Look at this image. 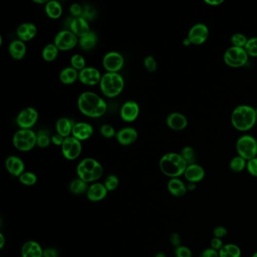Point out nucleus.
Here are the masks:
<instances>
[{"label":"nucleus","mask_w":257,"mask_h":257,"mask_svg":"<svg viewBox=\"0 0 257 257\" xmlns=\"http://www.w3.org/2000/svg\"><path fill=\"white\" fill-rule=\"evenodd\" d=\"M14 147L21 152H29L37 146V134L31 129H20L12 139Z\"/></svg>","instance_id":"423d86ee"},{"label":"nucleus","mask_w":257,"mask_h":257,"mask_svg":"<svg viewBox=\"0 0 257 257\" xmlns=\"http://www.w3.org/2000/svg\"><path fill=\"white\" fill-rule=\"evenodd\" d=\"M64 140H65V138L58 134H55V135H53L52 137V144H55V146H57V147H62V145L64 144Z\"/></svg>","instance_id":"864d4df0"},{"label":"nucleus","mask_w":257,"mask_h":257,"mask_svg":"<svg viewBox=\"0 0 257 257\" xmlns=\"http://www.w3.org/2000/svg\"><path fill=\"white\" fill-rule=\"evenodd\" d=\"M54 43L57 47L59 51L65 52L71 50L78 43V37L70 30H62L57 33L55 37Z\"/></svg>","instance_id":"1a4fd4ad"},{"label":"nucleus","mask_w":257,"mask_h":257,"mask_svg":"<svg viewBox=\"0 0 257 257\" xmlns=\"http://www.w3.org/2000/svg\"><path fill=\"white\" fill-rule=\"evenodd\" d=\"M104 184L108 192H112L117 189V187L119 186V178L117 177V176L111 174L105 179Z\"/></svg>","instance_id":"a19ab883"},{"label":"nucleus","mask_w":257,"mask_h":257,"mask_svg":"<svg viewBox=\"0 0 257 257\" xmlns=\"http://www.w3.org/2000/svg\"><path fill=\"white\" fill-rule=\"evenodd\" d=\"M188 165L181 154L169 152L159 161V167L165 175L170 178H179L184 175Z\"/></svg>","instance_id":"7ed1b4c3"},{"label":"nucleus","mask_w":257,"mask_h":257,"mask_svg":"<svg viewBox=\"0 0 257 257\" xmlns=\"http://www.w3.org/2000/svg\"><path fill=\"white\" fill-rule=\"evenodd\" d=\"M230 40L232 46L244 48L247 40H248V38H247V37L244 34H240V33H236V34H234L231 37Z\"/></svg>","instance_id":"ea45409f"},{"label":"nucleus","mask_w":257,"mask_h":257,"mask_svg":"<svg viewBox=\"0 0 257 257\" xmlns=\"http://www.w3.org/2000/svg\"><path fill=\"white\" fill-rule=\"evenodd\" d=\"M166 124L169 128L180 131L186 128L188 126V119L185 115L181 112H172L167 115Z\"/></svg>","instance_id":"a211bd4d"},{"label":"nucleus","mask_w":257,"mask_h":257,"mask_svg":"<svg viewBox=\"0 0 257 257\" xmlns=\"http://www.w3.org/2000/svg\"><path fill=\"white\" fill-rule=\"evenodd\" d=\"M246 169L251 176L257 177V157L247 161Z\"/></svg>","instance_id":"49530a36"},{"label":"nucleus","mask_w":257,"mask_h":257,"mask_svg":"<svg viewBox=\"0 0 257 257\" xmlns=\"http://www.w3.org/2000/svg\"><path fill=\"white\" fill-rule=\"evenodd\" d=\"M256 110L249 105H239L234 109L231 115V123L234 128L239 131L251 130L257 123Z\"/></svg>","instance_id":"f03ea898"},{"label":"nucleus","mask_w":257,"mask_h":257,"mask_svg":"<svg viewBox=\"0 0 257 257\" xmlns=\"http://www.w3.org/2000/svg\"><path fill=\"white\" fill-rule=\"evenodd\" d=\"M30 23H22L18 27L17 35L20 40L23 42H27L32 39V37L30 36V30H29Z\"/></svg>","instance_id":"c9c22d12"},{"label":"nucleus","mask_w":257,"mask_h":257,"mask_svg":"<svg viewBox=\"0 0 257 257\" xmlns=\"http://www.w3.org/2000/svg\"><path fill=\"white\" fill-rule=\"evenodd\" d=\"M5 245V237H4L2 233L0 234V249L3 248Z\"/></svg>","instance_id":"13d9d810"},{"label":"nucleus","mask_w":257,"mask_h":257,"mask_svg":"<svg viewBox=\"0 0 257 257\" xmlns=\"http://www.w3.org/2000/svg\"><path fill=\"white\" fill-rule=\"evenodd\" d=\"M125 64L123 56L117 52L106 54L103 58V65L107 73H118L122 70Z\"/></svg>","instance_id":"ddd939ff"},{"label":"nucleus","mask_w":257,"mask_h":257,"mask_svg":"<svg viewBox=\"0 0 257 257\" xmlns=\"http://www.w3.org/2000/svg\"><path fill=\"white\" fill-rule=\"evenodd\" d=\"M199 257H220L219 251H216L211 247H209V248L204 249V251H202L199 254Z\"/></svg>","instance_id":"8fccbe9b"},{"label":"nucleus","mask_w":257,"mask_h":257,"mask_svg":"<svg viewBox=\"0 0 257 257\" xmlns=\"http://www.w3.org/2000/svg\"><path fill=\"white\" fill-rule=\"evenodd\" d=\"M38 113L34 107H27L19 112L17 117L18 126L20 129H31L37 124Z\"/></svg>","instance_id":"9b49d317"},{"label":"nucleus","mask_w":257,"mask_h":257,"mask_svg":"<svg viewBox=\"0 0 257 257\" xmlns=\"http://www.w3.org/2000/svg\"><path fill=\"white\" fill-rule=\"evenodd\" d=\"M34 2H35V3L46 4L49 1H45V0H44V1H42V0H34Z\"/></svg>","instance_id":"052dcab7"},{"label":"nucleus","mask_w":257,"mask_h":257,"mask_svg":"<svg viewBox=\"0 0 257 257\" xmlns=\"http://www.w3.org/2000/svg\"><path fill=\"white\" fill-rule=\"evenodd\" d=\"M204 2L207 5H211V6H217V5H220L223 3L224 0H205Z\"/></svg>","instance_id":"6e6d98bb"},{"label":"nucleus","mask_w":257,"mask_h":257,"mask_svg":"<svg viewBox=\"0 0 257 257\" xmlns=\"http://www.w3.org/2000/svg\"><path fill=\"white\" fill-rule=\"evenodd\" d=\"M89 185L88 183L82 181V179H75L72 182L70 183V192L74 195H82L84 193H87Z\"/></svg>","instance_id":"c756f323"},{"label":"nucleus","mask_w":257,"mask_h":257,"mask_svg":"<svg viewBox=\"0 0 257 257\" xmlns=\"http://www.w3.org/2000/svg\"><path fill=\"white\" fill-rule=\"evenodd\" d=\"M209 37V29L204 23H198L194 24L189 30L187 38L190 40L192 45H201L207 40Z\"/></svg>","instance_id":"f8f14e48"},{"label":"nucleus","mask_w":257,"mask_h":257,"mask_svg":"<svg viewBox=\"0 0 257 257\" xmlns=\"http://www.w3.org/2000/svg\"><path fill=\"white\" fill-rule=\"evenodd\" d=\"M70 12L74 18L81 17L82 13V7L78 3L72 4L70 7Z\"/></svg>","instance_id":"09e8293b"},{"label":"nucleus","mask_w":257,"mask_h":257,"mask_svg":"<svg viewBox=\"0 0 257 257\" xmlns=\"http://www.w3.org/2000/svg\"><path fill=\"white\" fill-rule=\"evenodd\" d=\"M52 143V137L45 130H40L37 134V146L40 148H47Z\"/></svg>","instance_id":"f704fd0d"},{"label":"nucleus","mask_w":257,"mask_h":257,"mask_svg":"<svg viewBox=\"0 0 257 257\" xmlns=\"http://www.w3.org/2000/svg\"><path fill=\"white\" fill-rule=\"evenodd\" d=\"M196 188H197V185L195 183H190L188 182L186 184V189L187 191H189V192H193V191L196 190Z\"/></svg>","instance_id":"4d7b16f0"},{"label":"nucleus","mask_w":257,"mask_h":257,"mask_svg":"<svg viewBox=\"0 0 257 257\" xmlns=\"http://www.w3.org/2000/svg\"><path fill=\"white\" fill-rule=\"evenodd\" d=\"M257 257V251H256V252L253 254L252 257Z\"/></svg>","instance_id":"e2e57ef3"},{"label":"nucleus","mask_w":257,"mask_h":257,"mask_svg":"<svg viewBox=\"0 0 257 257\" xmlns=\"http://www.w3.org/2000/svg\"><path fill=\"white\" fill-rule=\"evenodd\" d=\"M214 236L217 239H223L224 237L228 235V229L223 226V225H218L217 227L214 228L213 230Z\"/></svg>","instance_id":"de8ad7c7"},{"label":"nucleus","mask_w":257,"mask_h":257,"mask_svg":"<svg viewBox=\"0 0 257 257\" xmlns=\"http://www.w3.org/2000/svg\"><path fill=\"white\" fill-rule=\"evenodd\" d=\"M140 115V106L134 100L126 101L120 110V116L126 122H133Z\"/></svg>","instance_id":"2eb2a0df"},{"label":"nucleus","mask_w":257,"mask_h":257,"mask_svg":"<svg viewBox=\"0 0 257 257\" xmlns=\"http://www.w3.org/2000/svg\"><path fill=\"white\" fill-rule=\"evenodd\" d=\"M241 250L239 246L235 244H224L219 251L220 257H240Z\"/></svg>","instance_id":"7c9ffc66"},{"label":"nucleus","mask_w":257,"mask_h":257,"mask_svg":"<svg viewBox=\"0 0 257 257\" xmlns=\"http://www.w3.org/2000/svg\"><path fill=\"white\" fill-rule=\"evenodd\" d=\"M58 52L59 49L55 43L48 44L42 50V57L45 61L52 62L57 57Z\"/></svg>","instance_id":"2f4dec72"},{"label":"nucleus","mask_w":257,"mask_h":257,"mask_svg":"<svg viewBox=\"0 0 257 257\" xmlns=\"http://www.w3.org/2000/svg\"><path fill=\"white\" fill-rule=\"evenodd\" d=\"M70 64H71V67H73L76 70H79V71L86 67V61H85V57L79 54H75L71 57Z\"/></svg>","instance_id":"58836bf2"},{"label":"nucleus","mask_w":257,"mask_h":257,"mask_svg":"<svg viewBox=\"0 0 257 257\" xmlns=\"http://www.w3.org/2000/svg\"><path fill=\"white\" fill-rule=\"evenodd\" d=\"M97 36L93 31H91L87 35L79 38V46L85 51L92 50L97 45Z\"/></svg>","instance_id":"c85d7f7f"},{"label":"nucleus","mask_w":257,"mask_h":257,"mask_svg":"<svg viewBox=\"0 0 257 257\" xmlns=\"http://www.w3.org/2000/svg\"><path fill=\"white\" fill-rule=\"evenodd\" d=\"M79 111L89 118H100L107 112V105L105 100L92 92L81 93L77 102Z\"/></svg>","instance_id":"f257e3e1"},{"label":"nucleus","mask_w":257,"mask_h":257,"mask_svg":"<svg viewBox=\"0 0 257 257\" xmlns=\"http://www.w3.org/2000/svg\"><path fill=\"white\" fill-rule=\"evenodd\" d=\"M144 65L148 72L155 73L157 70V62L153 56L149 55L146 57L144 60Z\"/></svg>","instance_id":"37998d69"},{"label":"nucleus","mask_w":257,"mask_h":257,"mask_svg":"<svg viewBox=\"0 0 257 257\" xmlns=\"http://www.w3.org/2000/svg\"><path fill=\"white\" fill-rule=\"evenodd\" d=\"M256 110V113H257V108H255Z\"/></svg>","instance_id":"0e129e2a"},{"label":"nucleus","mask_w":257,"mask_h":257,"mask_svg":"<svg viewBox=\"0 0 257 257\" xmlns=\"http://www.w3.org/2000/svg\"><path fill=\"white\" fill-rule=\"evenodd\" d=\"M249 56L244 48L231 46L225 51L223 60L226 65L232 68H240L247 64Z\"/></svg>","instance_id":"6e6552de"},{"label":"nucleus","mask_w":257,"mask_h":257,"mask_svg":"<svg viewBox=\"0 0 257 257\" xmlns=\"http://www.w3.org/2000/svg\"><path fill=\"white\" fill-rule=\"evenodd\" d=\"M180 154H181L183 159L185 161L188 165H192V164L196 163V152H195L193 148L190 146L184 147L181 149V152Z\"/></svg>","instance_id":"72a5a7b5"},{"label":"nucleus","mask_w":257,"mask_h":257,"mask_svg":"<svg viewBox=\"0 0 257 257\" xmlns=\"http://www.w3.org/2000/svg\"><path fill=\"white\" fill-rule=\"evenodd\" d=\"M18 178L19 181L23 185H27V186H32L35 185L38 180L37 174L33 172H24Z\"/></svg>","instance_id":"4c0bfd02"},{"label":"nucleus","mask_w":257,"mask_h":257,"mask_svg":"<svg viewBox=\"0 0 257 257\" xmlns=\"http://www.w3.org/2000/svg\"><path fill=\"white\" fill-rule=\"evenodd\" d=\"M170 244L175 247L182 245L181 244L182 239H181V236H180V234L177 233V232H174V233L171 234L170 236Z\"/></svg>","instance_id":"603ef678"},{"label":"nucleus","mask_w":257,"mask_h":257,"mask_svg":"<svg viewBox=\"0 0 257 257\" xmlns=\"http://www.w3.org/2000/svg\"><path fill=\"white\" fill-rule=\"evenodd\" d=\"M9 52L12 58L16 60H20L25 57L27 46L24 42L20 39L14 40L9 44Z\"/></svg>","instance_id":"393cba45"},{"label":"nucleus","mask_w":257,"mask_h":257,"mask_svg":"<svg viewBox=\"0 0 257 257\" xmlns=\"http://www.w3.org/2000/svg\"><path fill=\"white\" fill-rule=\"evenodd\" d=\"M116 140L122 146H130L138 138V133L134 128L126 127L117 132Z\"/></svg>","instance_id":"6ab92c4d"},{"label":"nucleus","mask_w":257,"mask_h":257,"mask_svg":"<svg viewBox=\"0 0 257 257\" xmlns=\"http://www.w3.org/2000/svg\"><path fill=\"white\" fill-rule=\"evenodd\" d=\"M76 172L79 178L89 184L95 182L102 177L104 168L96 159L86 158L77 165Z\"/></svg>","instance_id":"20e7f679"},{"label":"nucleus","mask_w":257,"mask_h":257,"mask_svg":"<svg viewBox=\"0 0 257 257\" xmlns=\"http://www.w3.org/2000/svg\"><path fill=\"white\" fill-rule=\"evenodd\" d=\"M154 257H167V256L164 254V253H158L157 254H155Z\"/></svg>","instance_id":"680f3d73"},{"label":"nucleus","mask_w":257,"mask_h":257,"mask_svg":"<svg viewBox=\"0 0 257 257\" xmlns=\"http://www.w3.org/2000/svg\"><path fill=\"white\" fill-rule=\"evenodd\" d=\"M59 79L64 85H71L79 79V73L78 70H75L73 67H66L61 70Z\"/></svg>","instance_id":"bb28decb"},{"label":"nucleus","mask_w":257,"mask_h":257,"mask_svg":"<svg viewBox=\"0 0 257 257\" xmlns=\"http://www.w3.org/2000/svg\"><path fill=\"white\" fill-rule=\"evenodd\" d=\"M184 176L188 182L197 184L198 183L204 180L205 177V170L204 167L199 164H192L187 165Z\"/></svg>","instance_id":"dca6fc26"},{"label":"nucleus","mask_w":257,"mask_h":257,"mask_svg":"<svg viewBox=\"0 0 257 257\" xmlns=\"http://www.w3.org/2000/svg\"><path fill=\"white\" fill-rule=\"evenodd\" d=\"M183 45H184V46H189V45H192V43H191L190 40H189V38H184V40H183Z\"/></svg>","instance_id":"bf43d9fd"},{"label":"nucleus","mask_w":257,"mask_h":257,"mask_svg":"<svg viewBox=\"0 0 257 257\" xmlns=\"http://www.w3.org/2000/svg\"><path fill=\"white\" fill-rule=\"evenodd\" d=\"M57 250L54 248H47L43 250V257H58Z\"/></svg>","instance_id":"5fc2aeb1"},{"label":"nucleus","mask_w":257,"mask_h":257,"mask_svg":"<svg viewBox=\"0 0 257 257\" xmlns=\"http://www.w3.org/2000/svg\"><path fill=\"white\" fill-rule=\"evenodd\" d=\"M22 257H43V250L35 240H29L21 249Z\"/></svg>","instance_id":"b1692460"},{"label":"nucleus","mask_w":257,"mask_h":257,"mask_svg":"<svg viewBox=\"0 0 257 257\" xmlns=\"http://www.w3.org/2000/svg\"><path fill=\"white\" fill-rule=\"evenodd\" d=\"M223 246V241H222V239H217V238L214 237L211 239V240H210V247L214 249L216 251H220Z\"/></svg>","instance_id":"3c124183"},{"label":"nucleus","mask_w":257,"mask_h":257,"mask_svg":"<svg viewBox=\"0 0 257 257\" xmlns=\"http://www.w3.org/2000/svg\"><path fill=\"white\" fill-rule=\"evenodd\" d=\"M5 167L8 172L14 177H19L25 172V164L20 158L11 155L5 160Z\"/></svg>","instance_id":"f3484780"},{"label":"nucleus","mask_w":257,"mask_h":257,"mask_svg":"<svg viewBox=\"0 0 257 257\" xmlns=\"http://www.w3.org/2000/svg\"><path fill=\"white\" fill-rule=\"evenodd\" d=\"M75 124L73 120L69 118L66 117L60 118L56 122L57 134H60L64 138L70 137V134H72L73 128Z\"/></svg>","instance_id":"a878e982"},{"label":"nucleus","mask_w":257,"mask_h":257,"mask_svg":"<svg viewBox=\"0 0 257 257\" xmlns=\"http://www.w3.org/2000/svg\"><path fill=\"white\" fill-rule=\"evenodd\" d=\"M45 13L52 19H58L63 13L61 4L57 1H49L45 4Z\"/></svg>","instance_id":"cd10ccee"},{"label":"nucleus","mask_w":257,"mask_h":257,"mask_svg":"<svg viewBox=\"0 0 257 257\" xmlns=\"http://www.w3.org/2000/svg\"><path fill=\"white\" fill-rule=\"evenodd\" d=\"M244 49L249 57H257V37L248 38Z\"/></svg>","instance_id":"e433bc0d"},{"label":"nucleus","mask_w":257,"mask_h":257,"mask_svg":"<svg viewBox=\"0 0 257 257\" xmlns=\"http://www.w3.org/2000/svg\"><path fill=\"white\" fill-rule=\"evenodd\" d=\"M62 154L67 160L73 161L80 155L82 143L73 136L67 137L61 147Z\"/></svg>","instance_id":"9d476101"},{"label":"nucleus","mask_w":257,"mask_h":257,"mask_svg":"<svg viewBox=\"0 0 257 257\" xmlns=\"http://www.w3.org/2000/svg\"><path fill=\"white\" fill-rule=\"evenodd\" d=\"M107 193H108V190L104 184H100V183H93V184L89 185L86 195L91 202H97L105 199Z\"/></svg>","instance_id":"4be33fe9"},{"label":"nucleus","mask_w":257,"mask_h":257,"mask_svg":"<svg viewBox=\"0 0 257 257\" xmlns=\"http://www.w3.org/2000/svg\"><path fill=\"white\" fill-rule=\"evenodd\" d=\"M70 30L77 37H85L91 32L89 21L82 17L74 18L70 23Z\"/></svg>","instance_id":"412c9836"},{"label":"nucleus","mask_w":257,"mask_h":257,"mask_svg":"<svg viewBox=\"0 0 257 257\" xmlns=\"http://www.w3.org/2000/svg\"><path fill=\"white\" fill-rule=\"evenodd\" d=\"M247 160L239 155L235 156L229 162V168L234 173L242 172L247 167Z\"/></svg>","instance_id":"473e14b6"},{"label":"nucleus","mask_w":257,"mask_h":257,"mask_svg":"<svg viewBox=\"0 0 257 257\" xmlns=\"http://www.w3.org/2000/svg\"><path fill=\"white\" fill-rule=\"evenodd\" d=\"M167 190L174 197L181 198L188 192L186 184L180 178H170L167 183Z\"/></svg>","instance_id":"5701e85b"},{"label":"nucleus","mask_w":257,"mask_h":257,"mask_svg":"<svg viewBox=\"0 0 257 257\" xmlns=\"http://www.w3.org/2000/svg\"><path fill=\"white\" fill-rule=\"evenodd\" d=\"M176 257H192V251L186 246L181 245L174 249Z\"/></svg>","instance_id":"c03bdc74"},{"label":"nucleus","mask_w":257,"mask_h":257,"mask_svg":"<svg viewBox=\"0 0 257 257\" xmlns=\"http://www.w3.org/2000/svg\"><path fill=\"white\" fill-rule=\"evenodd\" d=\"M93 128L91 124L86 122H78L74 125L72 136L79 141L87 140L93 135Z\"/></svg>","instance_id":"aec40b11"},{"label":"nucleus","mask_w":257,"mask_h":257,"mask_svg":"<svg viewBox=\"0 0 257 257\" xmlns=\"http://www.w3.org/2000/svg\"><path fill=\"white\" fill-rule=\"evenodd\" d=\"M100 133L105 138H112L116 135L117 132L110 125H104L100 127Z\"/></svg>","instance_id":"a18cd8bd"},{"label":"nucleus","mask_w":257,"mask_h":257,"mask_svg":"<svg viewBox=\"0 0 257 257\" xmlns=\"http://www.w3.org/2000/svg\"><path fill=\"white\" fill-rule=\"evenodd\" d=\"M125 87L123 77L119 73H106L100 82V89L103 94L109 98L119 96Z\"/></svg>","instance_id":"39448f33"},{"label":"nucleus","mask_w":257,"mask_h":257,"mask_svg":"<svg viewBox=\"0 0 257 257\" xmlns=\"http://www.w3.org/2000/svg\"><path fill=\"white\" fill-rule=\"evenodd\" d=\"M97 16V12L95 9L92 5H86L82 7V13L81 17L89 21L93 20Z\"/></svg>","instance_id":"79ce46f5"},{"label":"nucleus","mask_w":257,"mask_h":257,"mask_svg":"<svg viewBox=\"0 0 257 257\" xmlns=\"http://www.w3.org/2000/svg\"><path fill=\"white\" fill-rule=\"evenodd\" d=\"M101 77L102 75L100 71L92 67H85L79 73V80L88 86H94L97 84H100Z\"/></svg>","instance_id":"4468645a"},{"label":"nucleus","mask_w":257,"mask_h":257,"mask_svg":"<svg viewBox=\"0 0 257 257\" xmlns=\"http://www.w3.org/2000/svg\"><path fill=\"white\" fill-rule=\"evenodd\" d=\"M238 155L248 161L257 157V140L250 134L240 136L236 144Z\"/></svg>","instance_id":"0eeeda50"}]
</instances>
